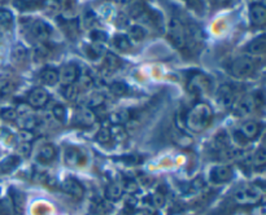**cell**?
<instances>
[{
	"label": "cell",
	"mask_w": 266,
	"mask_h": 215,
	"mask_svg": "<svg viewBox=\"0 0 266 215\" xmlns=\"http://www.w3.org/2000/svg\"><path fill=\"white\" fill-rule=\"evenodd\" d=\"M13 14L5 8H0V32L5 34L9 32L13 28Z\"/></svg>",
	"instance_id": "d6986e66"
},
{
	"label": "cell",
	"mask_w": 266,
	"mask_h": 215,
	"mask_svg": "<svg viewBox=\"0 0 266 215\" xmlns=\"http://www.w3.org/2000/svg\"><path fill=\"white\" fill-rule=\"evenodd\" d=\"M216 97L221 106L231 108L234 105V102L236 101V90H235L234 86L229 85V83L221 85L217 90Z\"/></svg>",
	"instance_id": "52a82bcc"
},
{
	"label": "cell",
	"mask_w": 266,
	"mask_h": 215,
	"mask_svg": "<svg viewBox=\"0 0 266 215\" xmlns=\"http://www.w3.org/2000/svg\"><path fill=\"white\" fill-rule=\"evenodd\" d=\"M56 157V149L52 144H43L36 153V161L43 165L52 162Z\"/></svg>",
	"instance_id": "e0dca14e"
},
{
	"label": "cell",
	"mask_w": 266,
	"mask_h": 215,
	"mask_svg": "<svg viewBox=\"0 0 266 215\" xmlns=\"http://www.w3.org/2000/svg\"><path fill=\"white\" fill-rule=\"evenodd\" d=\"M0 116L3 118L4 121H7V122H14V121L17 120V112L13 108H7V109H3L0 112Z\"/></svg>",
	"instance_id": "b9f144b4"
},
{
	"label": "cell",
	"mask_w": 266,
	"mask_h": 215,
	"mask_svg": "<svg viewBox=\"0 0 266 215\" xmlns=\"http://www.w3.org/2000/svg\"><path fill=\"white\" fill-rule=\"evenodd\" d=\"M64 158L69 166H83L86 163V155L81 149L75 147H67L65 149Z\"/></svg>",
	"instance_id": "4fadbf2b"
},
{
	"label": "cell",
	"mask_w": 266,
	"mask_h": 215,
	"mask_svg": "<svg viewBox=\"0 0 266 215\" xmlns=\"http://www.w3.org/2000/svg\"><path fill=\"white\" fill-rule=\"evenodd\" d=\"M113 46L121 52H129L132 50V42L126 35H114L113 36Z\"/></svg>",
	"instance_id": "f1b7e54d"
},
{
	"label": "cell",
	"mask_w": 266,
	"mask_h": 215,
	"mask_svg": "<svg viewBox=\"0 0 266 215\" xmlns=\"http://www.w3.org/2000/svg\"><path fill=\"white\" fill-rule=\"evenodd\" d=\"M109 90L116 96H125L129 93V87L125 85L124 82H113L109 86Z\"/></svg>",
	"instance_id": "d6a6232c"
},
{
	"label": "cell",
	"mask_w": 266,
	"mask_h": 215,
	"mask_svg": "<svg viewBox=\"0 0 266 215\" xmlns=\"http://www.w3.org/2000/svg\"><path fill=\"white\" fill-rule=\"evenodd\" d=\"M152 202L156 208H164V206H165V202H166L165 193H164V192H160V190H156L152 196Z\"/></svg>",
	"instance_id": "7bdbcfd3"
},
{
	"label": "cell",
	"mask_w": 266,
	"mask_h": 215,
	"mask_svg": "<svg viewBox=\"0 0 266 215\" xmlns=\"http://www.w3.org/2000/svg\"><path fill=\"white\" fill-rule=\"evenodd\" d=\"M210 182L213 184H224L230 182L234 177V171H233V167L229 165H218L214 166L212 170H210Z\"/></svg>",
	"instance_id": "ba28073f"
},
{
	"label": "cell",
	"mask_w": 266,
	"mask_h": 215,
	"mask_svg": "<svg viewBox=\"0 0 266 215\" xmlns=\"http://www.w3.org/2000/svg\"><path fill=\"white\" fill-rule=\"evenodd\" d=\"M187 91L192 95H206L212 91V81L201 73H195L187 82Z\"/></svg>",
	"instance_id": "5b68a950"
},
{
	"label": "cell",
	"mask_w": 266,
	"mask_h": 215,
	"mask_svg": "<svg viewBox=\"0 0 266 215\" xmlns=\"http://www.w3.org/2000/svg\"><path fill=\"white\" fill-rule=\"evenodd\" d=\"M86 52H87V56L90 59H93V60H98L100 56H101V53H103V48L100 47V44H93V46L86 47Z\"/></svg>",
	"instance_id": "f35d334b"
},
{
	"label": "cell",
	"mask_w": 266,
	"mask_h": 215,
	"mask_svg": "<svg viewBox=\"0 0 266 215\" xmlns=\"http://www.w3.org/2000/svg\"><path fill=\"white\" fill-rule=\"evenodd\" d=\"M18 139L21 143H32L33 139H34V134L32 131L28 130H21L18 132Z\"/></svg>",
	"instance_id": "7dc6e473"
},
{
	"label": "cell",
	"mask_w": 266,
	"mask_h": 215,
	"mask_svg": "<svg viewBox=\"0 0 266 215\" xmlns=\"http://www.w3.org/2000/svg\"><path fill=\"white\" fill-rule=\"evenodd\" d=\"M104 97L101 93H93V95L90 96L89 99V108H98V106L103 105Z\"/></svg>",
	"instance_id": "f6af8a7d"
},
{
	"label": "cell",
	"mask_w": 266,
	"mask_h": 215,
	"mask_svg": "<svg viewBox=\"0 0 266 215\" xmlns=\"http://www.w3.org/2000/svg\"><path fill=\"white\" fill-rule=\"evenodd\" d=\"M167 38L178 50H187L188 46V30L187 26L178 18H171L167 29Z\"/></svg>",
	"instance_id": "7a4b0ae2"
},
{
	"label": "cell",
	"mask_w": 266,
	"mask_h": 215,
	"mask_svg": "<svg viewBox=\"0 0 266 215\" xmlns=\"http://www.w3.org/2000/svg\"><path fill=\"white\" fill-rule=\"evenodd\" d=\"M48 57H50V50L46 46V43H38V46L34 50V59H35V61L42 62V61H46Z\"/></svg>",
	"instance_id": "1f68e13d"
},
{
	"label": "cell",
	"mask_w": 266,
	"mask_h": 215,
	"mask_svg": "<svg viewBox=\"0 0 266 215\" xmlns=\"http://www.w3.org/2000/svg\"><path fill=\"white\" fill-rule=\"evenodd\" d=\"M29 34L33 39H35L38 43H46L52 34V29L48 24L42 20H34L28 25Z\"/></svg>",
	"instance_id": "8992f818"
},
{
	"label": "cell",
	"mask_w": 266,
	"mask_h": 215,
	"mask_svg": "<svg viewBox=\"0 0 266 215\" xmlns=\"http://www.w3.org/2000/svg\"><path fill=\"white\" fill-rule=\"evenodd\" d=\"M139 183L142 184V185H149V184L152 183V178L148 177V175H147V174H142V175H140V177H139V182H138V184H139Z\"/></svg>",
	"instance_id": "681fc988"
},
{
	"label": "cell",
	"mask_w": 266,
	"mask_h": 215,
	"mask_svg": "<svg viewBox=\"0 0 266 215\" xmlns=\"http://www.w3.org/2000/svg\"><path fill=\"white\" fill-rule=\"evenodd\" d=\"M74 121L79 126H91L96 121L95 112L91 108H82L75 113Z\"/></svg>",
	"instance_id": "2e32d148"
},
{
	"label": "cell",
	"mask_w": 266,
	"mask_h": 215,
	"mask_svg": "<svg viewBox=\"0 0 266 215\" xmlns=\"http://www.w3.org/2000/svg\"><path fill=\"white\" fill-rule=\"evenodd\" d=\"M17 123L18 126L21 127V130H28L33 131L38 126V118L30 112V113L22 114V116L17 117Z\"/></svg>",
	"instance_id": "ffe728a7"
},
{
	"label": "cell",
	"mask_w": 266,
	"mask_h": 215,
	"mask_svg": "<svg viewBox=\"0 0 266 215\" xmlns=\"http://www.w3.org/2000/svg\"><path fill=\"white\" fill-rule=\"evenodd\" d=\"M18 153L22 155V157H28L30 153H32V143H20L17 147Z\"/></svg>",
	"instance_id": "bcb514c9"
},
{
	"label": "cell",
	"mask_w": 266,
	"mask_h": 215,
	"mask_svg": "<svg viewBox=\"0 0 266 215\" xmlns=\"http://www.w3.org/2000/svg\"><path fill=\"white\" fill-rule=\"evenodd\" d=\"M77 79H78V67L73 63H66L59 71V82L63 85V87L74 85Z\"/></svg>",
	"instance_id": "30bf717a"
},
{
	"label": "cell",
	"mask_w": 266,
	"mask_h": 215,
	"mask_svg": "<svg viewBox=\"0 0 266 215\" xmlns=\"http://www.w3.org/2000/svg\"><path fill=\"white\" fill-rule=\"evenodd\" d=\"M13 5L21 11H34L43 8V0H13Z\"/></svg>",
	"instance_id": "7402d4cb"
},
{
	"label": "cell",
	"mask_w": 266,
	"mask_h": 215,
	"mask_svg": "<svg viewBox=\"0 0 266 215\" xmlns=\"http://www.w3.org/2000/svg\"><path fill=\"white\" fill-rule=\"evenodd\" d=\"M147 5L146 3L143 1V0H134L130 5H129V16L133 18H140V16H142L144 12H146L147 9Z\"/></svg>",
	"instance_id": "cb8c5ba5"
},
{
	"label": "cell",
	"mask_w": 266,
	"mask_h": 215,
	"mask_svg": "<svg viewBox=\"0 0 266 215\" xmlns=\"http://www.w3.org/2000/svg\"><path fill=\"white\" fill-rule=\"evenodd\" d=\"M261 131H263V124L260 123V122L247 121V122H244V123L240 126V128H239V134H240L245 140L249 141L259 138Z\"/></svg>",
	"instance_id": "7c38bea8"
},
{
	"label": "cell",
	"mask_w": 266,
	"mask_h": 215,
	"mask_svg": "<svg viewBox=\"0 0 266 215\" xmlns=\"http://www.w3.org/2000/svg\"><path fill=\"white\" fill-rule=\"evenodd\" d=\"M109 131L112 140H116L117 143H122L128 139V131L124 124H112L109 127Z\"/></svg>",
	"instance_id": "d4e9b609"
},
{
	"label": "cell",
	"mask_w": 266,
	"mask_h": 215,
	"mask_svg": "<svg viewBox=\"0 0 266 215\" xmlns=\"http://www.w3.org/2000/svg\"><path fill=\"white\" fill-rule=\"evenodd\" d=\"M52 116L53 118L57 121V122H65V120H66V110H65L64 105H61V104H56V105L52 108Z\"/></svg>",
	"instance_id": "e575fe53"
},
{
	"label": "cell",
	"mask_w": 266,
	"mask_h": 215,
	"mask_svg": "<svg viewBox=\"0 0 266 215\" xmlns=\"http://www.w3.org/2000/svg\"><path fill=\"white\" fill-rule=\"evenodd\" d=\"M40 81L46 86H55L59 82V71L55 69H44L40 73Z\"/></svg>",
	"instance_id": "4316f807"
},
{
	"label": "cell",
	"mask_w": 266,
	"mask_h": 215,
	"mask_svg": "<svg viewBox=\"0 0 266 215\" xmlns=\"http://www.w3.org/2000/svg\"><path fill=\"white\" fill-rule=\"evenodd\" d=\"M61 189L64 190L67 196H70L74 200H81L85 194V188L74 178H67L61 183Z\"/></svg>",
	"instance_id": "9c48e42d"
},
{
	"label": "cell",
	"mask_w": 266,
	"mask_h": 215,
	"mask_svg": "<svg viewBox=\"0 0 266 215\" xmlns=\"http://www.w3.org/2000/svg\"><path fill=\"white\" fill-rule=\"evenodd\" d=\"M130 215H138V214H130Z\"/></svg>",
	"instance_id": "816d5d0a"
},
{
	"label": "cell",
	"mask_w": 266,
	"mask_h": 215,
	"mask_svg": "<svg viewBox=\"0 0 266 215\" xmlns=\"http://www.w3.org/2000/svg\"><path fill=\"white\" fill-rule=\"evenodd\" d=\"M249 20L256 28H263L266 22V9L263 4H252L249 9Z\"/></svg>",
	"instance_id": "5bb4252c"
},
{
	"label": "cell",
	"mask_w": 266,
	"mask_h": 215,
	"mask_svg": "<svg viewBox=\"0 0 266 215\" xmlns=\"http://www.w3.org/2000/svg\"><path fill=\"white\" fill-rule=\"evenodd\" d=\"M121 66V60L118 59L116 55L113 53H106L105 56H104V62H103V67L105 70L114 71L117 70L118 67Z\"/></svg>",
	"instance_id": "f546056e"
},
{
	"label": "cell",
	"mask_w": 266,
	"mask_h": 215,
	"mask_svg": "<svg viewBox=\"0 0 266 215\" xmlns=\"http://www.w3.org/2000/svg\"><path fill=\"white\" fill-rule=\"evenodd\" d=\"M98 215H100V214H98Z\"/></svg>",
	"instance_id": "f5cc1de1"
},
{
	"label": "cell",
	"mask_w": 266,
	"mask_h": 215,
	"mask_svg": "<svg viewBox=\"0 0 266 215\" xmlns=\"http://www.w3.org/2000/svg\"><path fill=\"white\" fill-rule=\"evenodd\" d=\"M90 35H91V38H93V40L96 43V44L104 43L106 40V34L103 31V30H100V29H93Z\"/></svg>",
	"instance_id": "ee69618b"
},
{
	"label": "cell",
	"mask_w": 266,
	"mask_h": 215,
	"mask_svg": "<svg viewBox=\"0 0 266 215\" xmlns=\"http://www.w3.org/2000/svg\"><path fill=\"white\" fill-rule=\"evenodd\" d=\"M147 32H146V29L143 28V26H139V25H134V26H130L128 30V38L130 39V42H142L143 39L146 38Z\"/></svg>",
	"instance_id": "484cf974"
},
{
	"label": "cell",
	"mask_w": 266,
	"mask_h": 215,
	"mask_svg": "<svg viewBox=\"0 0 266 215\" xmlns=\"http://www.w3.org/2000/svg\"><path fill=\"white\" fill-rule=\"evenodd\" d=\"M247 51H248V53L253 55V56H263L266 51L265 36L260 35L253 39L252 42L247 46Z\"/></svg>",
	"instance_id": "ac0fdd59"
},
{
	"label": "cell",
	"mask_w": 266,
	"mask_h": 215,
	"mask_svg": "<svg viewBox=\"0 0 266 215\" xmlns=\"http://www.w3.org/2000/svg\"><path fill=\"white\" fill-rule=\"evenodd\" d=\"M213 110L206 102H198L188 110L185 117V124L191 132H202L210 124Z\"/></svg>",
	"instance_id": "6da1fadb"
},
{
	"label": "cell",
	"mask_w": 266,
	"mask_h": 215,
	"mask_svg": "<svg viewBox=\"0 0 266 215\" xmlns=\"http://www.w3.org/2000/svg\"><path fill=\"white\" fill-rule=\"evenodd\" d=\"M263 189L256 184H244L234 192V201L239 205H256L263 198Z\"/></svg>",
	"instance_id": "3957f363"
},
{
	"label": "cell",
	"mask_w": 266,
	"mask_h": 215,
	"mask_svg": "<svg viewBox=\"0 0 266 215\" xmlns=\"http://www.w3.org/2000/svg\"><path fill=\"white\" fill-rule=\"evenodd\" d=\"M96 24H98V20H96V16L94 14V12L87 11L83 14V26H85V28L93 30Z\"/></svg>",
	"instance_id": "60d3db41"
},
{
	"label": "cell",
	"mask_w": 266,
	"mask_h": 215,
	"mask_svg": "<svg viewBox=\"0 0 266 215\" xmlns=\"http://www.w3.org/2000/svg\"><path fill=\"white\" fill-rule=\"evenodd\" d=\"M124 194V189L121 183H112L109 184L105 189V196L109 201H118Z\"/></svg>",
	"instance_id": "603a6c76"
},
{
	"label": "cell",
	"mask_w": 266,
	"mask_h": 215,
	"mask_svg": "<svg viewBox=\"0 0 266 215\" xmlns=\"http://www.w3.org/2000/svg\"><path fill=\"white\" fill-rule=\"evenodd\" d=\"M17 89V81L12 77H0V96L12 95Z\"/></svg>",
	"instance_id": "44dd1931"
},
{
	"label": "cell",
	"mask_w": 266,
	"mask_h": 215,
	"mask_svg": "<svg viewBox=\"0 0 266 215\" xmlns=\"http://www.w3.org/2000/svg\"><path fill=\"white\" fill-rule=\"evenodd\" d=\"M79 90H90L94 87V78L90 74H82L79 77Z\"/></svg>",
	"instance_id": "ab89813d"
},
{
	"label": "cell",
	"mask_w": 266,
	"mask_h": 215,
	"mask_svg": "<svg viewBox=\"0 0 266 215\" xmlns=\"http://www.w3.org/2000/svg\"><path fill=\"white\" fill-rule=\"evenodd\" d=\"M96 140L99 141L100 144H108L112 140V136H110L109 127H101L98 134H96Z\"/></svg>",
	"instance_id": "d590c367"
},
{
	"label": "cell",
	"mask_w": 266,
	"mask_h": 215,
	"mask_svg": "<svg viewBox=\"0 0 266 215\" xmlns=\"http://www.w3.org/2000/svg\"><path fill=\"white\" fill-rule=\"evenodd\" d=\"M130 117L132 116H130L128 110L120 109L109 114V121L112 122V124H124L130 121Z\"/></svg>",
	"instance_id": "4dcf8cb0"
},
{
	"label": "cell",
	"mask_w": 266,
	"mask_h": 215,
	"mask_svg": "<svg viewBox=\"0 0 266 215\" xmlns=\"http://www.w3.org/2000/svg\"><path fill=\"white\" fill-rule=\"evenodd\" d=\"M64 96L67 100H77L79 96V87L77 85H70L64 87Z\"/></svg>",
	"instance_id": "74e56055"
},
{
	"label": "cell",
	"mask_w": 266,
	"mask_h": 215,
	"mask_svg": "<svg viewBox=\"0 0 266 215\" xmlns=\"http://www.w3.org/2000/svg\"><path fill=\"white\" fill-rule=\"evenodd\" d=\"M47 101H48V93L43 89H34L29 93L28 102L32 108L39 109L46 105Z\"/></svg>",
	"instance_id": "9a60e30c"
},
{
	"label": "cell",
	"mask_w": 266,
	"mask_h": 215,
	"mask_svg": "<svg viewBox=\"0 0 266 215\" xmlns=\"http://www.w3.org/2000/svg\"><path fill=\"white\" fill-rule=\"evenodd\" d=\"M121 185H122L124 192H128V193H132V194L135 193L139 188L138 182H136L135 179H133V178H125V179L122 180Z\"/></svg>",
	"instance_id": "836d02e7"
},
{
	"label": "cell",
	"mask_w": 266,
	"mask_h": 215,
	"mask_svg": "<svg viewBox=\"0 0 266 215\" xmlns=\"http://www.w3.org/2000/svg\"><path fill=\"white\" fill-rule=\"evenodd\" d=\"M252 163L255 166H264L266 163V151L264 148H259L252 155Z\"/></svg>",
	"instance_id": "8d00e7d4"
},
{
	"label": "cell",
	"mask_w": 266,
	"mask_h": 215,
	"mask_svg": "<svg viewBox=\"0 0 266 215\" xmlns=\"http://www.w3.org/2000/svg\"><path fill=\"white\" fill-rule=\"evenodd\" d=\"M12 61L16 66H24L28 61V52L24 47H16L12 52Z\"/></svg>",
	"instance_id": "83f0119b"
},
{
	"label": "cell",
	"mask_w": 266,
	"mask_h": 215,
	"mask_svg": "<svg viewBox=\"0 0 266 215\" xmlns=\"http://www.w3.org/2000/svg\"><path fill=\"white\" fill-rule=\"evenodd\" d=\"M256 106V101L251 96H245L241 99H236L234 105L231 106L234 109V114L236 117H245L253 112Z\"/></svg>",
	"instance_id": "8fae6325"
},
{
	"label": "cell",
	"mask_w": 266,
	"mask_h": 215,
	"mask_svg": "<svg viewBox=\"0 0 266 215\" xmlns=\"http://www.w3.org/2000/svg\"><path fill=\"white\" fill-rule=\"evenodd\" d=\"M116 3L118 4V5H124V7H129L130 4L134 1V0H114Z\"/></svg>",
	"instance_id": "f907efd6"
},
{
	"label": "cell",
	"mask_w": 266,
	"mask_h": 215,
	"mask_svg": "<svg viewBox=\"0 0 266 215\" xmlns=\"http://www.w3.org/2000/svg\"><path fill=\"white\" fill-rule=\"evenodd\" d=\"M206 1H208V4L212 5V7L221 8V7H226V5H229V3H230L231 0H206Z\"/></svg>",
	"instance_id": "c3c4849f"
},
{
	"label": "cell",
	"mask_w": 266,
	"mask_h": 215,
	"mask_svg": "<svg viewBox=\"0 0 266 215\" xmlns=\"http://www.w3.org/2000/svg\"><path fill=\"white\" fill-rule=\"evenodd\" d=\"M256 62L253 59L248 56H240L236 57L230 66L231 74L236 78H248L256 71Z\"/></svg>",
	"instance_id": "277c9868"
}]
</instances>
